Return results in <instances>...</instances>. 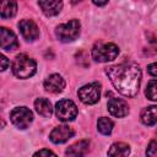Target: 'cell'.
<instances>
[{
    "instance_id": "6da1fadb",
    "label": "cell",
    "mask_w": 157,
    "mask_h": 157,
    "mask_svg": "<svg viewBox=\"0 0 157 157\" xmlns=\"http://www.w3.org/2000/svg\"><path fill=\"white\" fill-rule=\"evenodd\" d=\"M113 86L119 93L126 97H135L139 92L141 70L136 63H121L105 69Z\"/></svg>"
},
{
    "instance_id": "7a4b0ae2",
    "label": "cell",
    "mask_w": 157,
    "mask_h": 157,
    "mask_svg": "<svg viewBox=\"0 0 157 157\" xmlns=\"http://www.w3.org/2000/svg\"><path fill=\"white\" fill-rule=\"evenodd\" d=\"M37 69L36 61L26 54H20L12 63V72L18 78H28L34 75Z\"/></svg>"
},
{
    "instance_id": "3957f363",
    "label": "cell",
    "mask_w": 157,
    "mask_h": 157,
    "mask_svg": "<svg viewBox=\"0 0 157 157\" xmlns=\"http://www.w3.org/2000/svg\"><path fill=\"white\" fill-rule=\"evenodd\" d=\"M119 54V48L114 43L98 42L92 48V58L98 63H107L114 60Z\"/></svg>"
},
{
    "instance_id": "277c9868",
    "label": "cell",
    "mask_w": 157,
    "mask_h": 157,
    "mask_svg": "<svg viewBox=\"0 0 157 157\" xmlns=\"http://www.w3.org/2000/svg\"><path fill=\"white\" fill-rule=\"evenodd\" d=\"M55 34L59 38V40L66 43L71 42L77 38L80 34V22L77 20H71L66 23L59 25L55 29Z\"/></svg>"
},
{
    "instance_id": "5b68a950",
    "label": "cell",
    "mask_w": 157,
    "mask_h": 157,
    "mask_svg": "<svg viewBox=\"0 0 157 157\" xmlns=\"http://www.w3.org/2000/svg\"><path fill=\"white\" fill-rule=\"evenodd\" d=\"M78 98L85 104H94L99 101L101 97V85L98 82H92L82 86L78 92Z\"/></svg>"
},
{
    "instance_id": "8992f818",
    "label": "cell",
    "mask_w": 157,
    "mask_h": 157,
    "mask_svg": "<svg viewBox=\"0 0 157 157\" xmlns=\"http://www.w3.org/2000/svg\"><path fill=\"white\" fill-rule=\"evenodd\" d=\"M10 119L15 126L18 129H26L29 126V124L33 120L32 112L26 107H17L13 108L10 113Z\"/></svg>"
},
{
    "instance_id": "52a82bcc",
    "label": "cell",
    "mask_w": 157,
    "mask_h": 157,
    "mask_svg": "<svg viewBox=\"0 0 157 157\" xmlns=\"http://www.w3.org/2000/svg\"><path fill=\"white\" fill-rule=\"evenodd\" d=\"M55 113H56V117L61 121H71L77 115V107L72 101L63 99L56 103Z\"/></svg>"
},
{
    "instance_id": "ba28073f",
    "label": "cell",
    "mask_w": 157,
    "mask_h": 157,
    "mask_svg": "<svg viewBox=\"0 0 157 157\" xmlns=\"http://www.w3.org/2000/svg\"><path fill=\"white\" fill-rule=\"evenodd\" d=\"M17 47L18 42L16 34L6 27H0V48L5 50H13Z\"/></svg>"
},
{
    "instance_id": "9c48e42d",
    "label": "cell",
    "mask_w": 157,
    "mask_h": 157,
    "mask_svg": "<svg viewBox=\"0 0 157 157\" xmlns=\"http://www.w3.org/2000/svg\"><path fill=\"white\" fill-rule=\"evenodd\" d=\"M18 28L23 38L28 42H33L39 37V29L32 20H22L18 23Z\"/></svg>"
},
{
    "instance_id": "30bf717a",
    "label": "cell",
    "mask_w": 157,
    "mask_h": 157,
    "mask_svg": "<svg viewBox=\"0 0 157 157\" xmlns=\"http://www.w3.org/2000/svg\"><path fill=\"white\" fill-rule=\"evenodd\" d=\"M74 134H75V131L72 128H70L67 125H60L52 130L49 137L54 144H63V142L67 141L69 139H71L74 136Z\"/></svg>"
},
{
    "instance_id": "8fae6325",
    "label": "cell",
    "mask_w": 157,
    "mask_h": 157,
    "mask_svg": "<svg viewBox=\"0 0 157 157\" xmlns=\"http://www.w3.org/2000/svg\"><path fill=\"white\" fill-rule=\"evenodd\" d=\"M108 110L113 117L117 118H123L125 115H128L129 113V105L125 101L120 99V98H110L108 101Z\"/></svg>"
},
{
    "instance_id": "7c38bea8",
    "label": "cell",
    "mask_w": 157,
    "mask_h": 157,
    "mask_svg": "<svg viewBox=\"0 0 157 157\" xmlns=\"http://www.w3.org/2000/svg\"><path fill=\"white\" fill-rule=\"evenodd\" d=\"M44 88L52 93H59L65 88V81L59 74H53L48 76L44 81Z\"/></svg>"
},
{
    "instance_id": "4fadbf2b",
    "label": "cell",
    "mask_w": 157,
    "mask_h": 157,
    "mask_svg": "<svg viewBox=\"0 0 157 157\" xmlns=\"http://www.w3.org/2000/svg\"><path fill=\"white\" fill-rule=\"evenodd\" d=\"M38 2L47 16H55L63 9V0H38Z\"/></svg>"
},
{
    "instance_id": "5bb4252c",
    "label": "cell",
    "mask_w": 157,
    "mask_h": 157,
    "mask_svg": "<svg viewBox=\"0 0 157 157\" xmlns=\"http://www.w3.org/2000/svg\"><path fill=\"white\" fill-rule=\"evenodd\" d=\"M17 12L16 0H0V16L2 18L13 17Z\"/></svg>"
},
{
    "instance_id": "9a60e30c",
    "label": "cell",
    "mask_w": 157,
    "mask_h": 157,
    "mask_svg": "<svg viewBox=\"0 0 157 157\" xmlns=\"http://www.w3.org/2000/svg\"><path fill=\"white\" fill-rule=\"evenodd\" d=\"M90 150V141L87 140H81L74 145H71L67 150H66V155L67 156H83L88 152Z\"/></svg>"
},
{
    "instance_id": "2e32d148",
    "label": "cell",
    "mask_w": 157,
    "mask_h": 157,
    "mask_svg": "<svg viewBox=\"0 0 157 157\" xmlns=\"http://www.w3.org/2000/svg\"><path fill=\"white\" fill-rule=\"evenodd\" d=\"M34 108H36L37 113L40 114L44 118H49L52 115V113H53L52 103L48 99H45V98H38V99H36Z\"/></svg>"
},
{
    "instance_id": "e0dca14e",
    "label": "cell",
    "mask_w": 157,
    "mask_h": 157,
    "mask_svg": "<svg viewBox=\"0 0 157 157\" xmlns=\"http://www.w3.org/2000/svg\"><path fill=\"white\" fill-rule=\"evenodd\" d=\"M141 121L147 126H153L157 121V108L156 105H151L145 108L141 112Z\"/></svg>"
},
{
    "instance_id": "ac0fdd59",
    "label": "cell",
    "mask_w": 157,
    "mask_h": 157,
    "mask_svg": "<svg viewBox=\"0 0 157 157\" xmlns=\"http://www.w3.org/2000/svg\"><path fill=\"white\" fill-rule=\"evenodd\" d=\"M129 152H130V148L126 144L117 142V144L112 145V147L108 151V155L109 156H128Z\"/></svg>"
},
{
    "instance_id": "d6986e66",
    "label": "cell",
    "mask_w": 157,
    "mask_h": 157,
    "mask_svg": "<svg viewBox=\"0 0 157 157\" xmlns=\"http://www.w3.org/2000/svg\"><path fill=\"white\" fill-rule=\"evenodd\" d=\"M97 128H98V131L103 135H109L113 130V121L109 119V118H105V117H102L98 119L97 121Z\"/></svg>"
},
{
    "instance_id": "ffe728a7",
    "label": "cell",
    "mask_w": 157,
    "mask_h": 157,
    "mask_svg": "<svg viewBox=\"0 0 157 157\" xmlns=\"http://www.w3.org/2000/svg\"><path fill=\"white\" fill-rule=\"evenodd\" d=\"M145 94L147 98H150L151 101H156V80H151L146 87Z\"/></svg>"
},
{
    "instance_id": "44dd1931",
    "label": "cell",
    "mask_w": 157,
    "mask_h": 157,
    "mask_svg": "<svg viewBox=\"0 0 157 157\" xmlns=\"http://www.w3.org/2000/svg\"><path fill=\"white\" fill-rule=\"evenodd\" d=\"M146 155L152 156V157H155V156L157 155V144H156L155 140H152V141L150 142L148 148H147V151H146Z\"/></svg>"
},
{
    "instance_id": "7402d4cb",
    "label": "cell",
    "mask_w": 157,
    "mask_h": 157,
    "mask_svg": "<svg viewBox=\"0 0 157 157\" xmlns=\"http://www.w3.org/2000/svg\"><path fill=\"white\" fill-rule=\"evenodd\" d=\"M7 66H9V59H7L5 55L0 54V71L6 70Z\"/></svg>"
},
{
    "instance_id": "603a6c76",
    "label": "cell",
    "mask_w": 157,
    "mask_h": 157,
    "mask_svg": "<svg viewBox=\"0 0 157 157\" xmlns=\"http://www.w3.org/2000/svg\"><path fill=\"white\" fill-rule=\"evenodd\" d=\"M147 70H148V72L151 74V76L156 77V75H157V71H156V63L150 64V65L147 66Z\"/></svg>"
},
{
    "instance_id": "cb8c5ba5",
    "label": "cell",
    "mask_w": 157,
    "mask_h": 157,
    "mask_svg": "<svg viewBox=\"0 0 157 157\" xmlns=\"http://www.w3.org/2000/svg\"><path fill=\"white\" fill-rule=\"evenodd\" d=\"M34 155H36V156H49V155H55V153L52 152L50 150H40V151L36 152Z\"/></svg>"
},
{
    "instance_id": "d4e9b609",
    "label": "cell",
    "mask_w": 157,
    "mask_h": 157,
    "mask_svg": "<svg viewBox=\"0 0 157 157\" xmlns=\"http://www.w3.org/2000/svg\"><path fill=\"white\" fill-rule=\"evenodd\" d=\"M92 2H93L94 5H98V6H102V5H104V4H107V2H108V0H92Z\"/></svg>"
},
{
    "instance_id": "484cf974",
    "label": "cell",
    "mask_w": 157,
    "mask_h": 157,
    "mask_svg": "<svg viewBox=\"0 0 157 157\" xmlns=\"http://www.w3.org/2000/svg\"><path fill=\"white\" fill-rule=\"evenodd\" d=\"M4 126H5V121L0 118V129H1V128H4Z\"/></svg>"
},
{
    "instance_id": "4316f807",
    "label": "cell",
    "mask_w": 157,
    "mask_h": 157,
    "mask_svg": "<svg viewBox=\"0 0 157 157\" xmlns=\"http://www.w3.org/2000/svg\"><path fill=\"white\" fill-rule=\"evenodd\" d=\"M78 1H80V0H71L72 4H76V2H78Z\"/></svg>"
}]
</instances>
